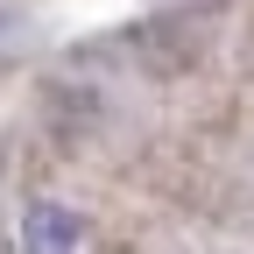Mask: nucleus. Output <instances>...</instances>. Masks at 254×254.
<instances>
[{"mask_svg": "<svg viewBox=\"0 0 254 254\" xmlns=\"http://www.w3.org/2000/svg\"><path fill=\"white\" fill-rule=\"evenodd\" d=\"M78 240H85V226L64 205H28L21 212V247L28 254H78Z\"/></svg>", "mask_w": 254, "mask_h": 254, "instance_id": "obj_1", "label": "nucleus"}]
</instances>
